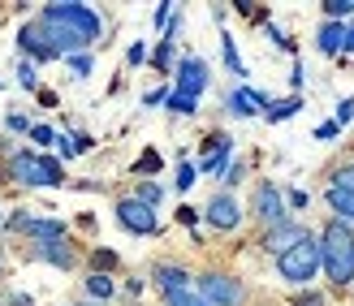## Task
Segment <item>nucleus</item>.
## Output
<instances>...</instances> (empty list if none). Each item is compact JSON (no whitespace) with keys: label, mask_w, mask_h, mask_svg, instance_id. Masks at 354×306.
<instances>
[{"label":"nucleus","mask_w":354,"mask_h":306,"mask_svg":"<svg viewBox=\"0 0 354 306\" xmlns=\"http://www.w3.org/2000/svg\"><path fill=\"white\" fill-rule=\"evenodd\" d=\"M320 267L328 272L333 285L354 280V229L346 220H328L324 238H320Z\"/></svg>","instance_id":"f257e3e1"},{"label":"nucleus","mask_w":354,"mask_h":306,"mask_svg":"<svg viewBox=\"0 0 354 306\" xmlns=\"http://www.w3.org/2000/svg\"><path fill=\"white\" fill-rule=\"evenodd\" d=\"M277 272H281V280H290V285H307L315 272H320V242L307 238L303 242H294L286 255H277Z\"/></svg>","instance_id":"f03ea898"},{"label":"nucleus","mask_w":354,"mask_h":306,"mask_svg":"<svg viewBox=\"0 0 354 306\" xmlns=\"http://www.w3.org/2000/svg\"><path fill=\"white\" fill-rule=\"evenodd\" d=\"M9 173L17 177V182H26V186H57L61 182V164H57V160H44V155H30V151H17Z\"/></svg>","instance_id":"7ed1b4c3"},{"label":"nucleus","mask_w":354,"mask_h":306,"mask_svg":"<svg viewBox=\"0 0 354 306\" xmlns=\"http://www.w3.org/2000/svg\"><path fill=\"white\" fill-rule=\"evenodd\" d=\"M44 22H57V26H69L78 30L82 39H100V13H91L86 5H48L44 9Z\"/></svg>","instance_id":"20e7f679"},{"label":"nucleus","mask_w":354,"mask_h":306,"mask_svg":"<svg viewBox=\"0 0 354 306\" xmlns=\"http://www.w3.org/2000/svg\"><path fill=\"white\" fill-rule=\"evenodd\" d=\"M199 298L203 302H216V306H238L242 302V285L221 276V272H203L199 276Z\"/></svg>","instance_id":"39448f33"},{"label":"nucleus","mask_w":354,"mask_h":306,"mask_svg":"<svg viewBox=\"0 0 354 306\" xmlns=\"http://www.w3.org/2000/svg\"><path fill=\"white\" fill-rule=\"evenodd\" d=\"M251 211L259 216L263 224H281V220H286V199H281V190H277L272 182H263V186H255Z\"/></svg>","instance_id":"423d86ee"},{"label":"nucleus","mask_w":354,"mask_h":306,"mask_svg":"<svg viewBox=\"0 0 354 306\" xmlns=\"http://www.w3.org/2000/svg\"><path fill=\"white\" fill-rule=\"evenodd\" d=\"M117 220L121 229H130V233H156L160 224H156V211L147 203H138V199H121L117 203Z\"/></svg>","instance_id":"0eeeda50"},{"label":"nucleus","mask_w":354,"mask_h":306,"mask_svg":"<svg viewBox=\"0 0 354 306\" xmlns=\"http://www.w3.org/2000/svg\"><path fill=\"white\" fill-rule=\"evenodd\" d=\"M17 48L30 52V57H39V61H57V48H52L48 26H44V22H30V26L17 30Z\"/></svg>","instance_id":"6e6552de"},{"label":"nucleus","mask_w":354,"mask_h":306,"mask_svg":"<svg viewBox=\"0 0 354 306\" xmlns=\"http://www.w3.org/2000/svg\"><path fill=\"white\" fill-rule=\"evenodd\" d=\"M203 86H207V65H203L199 57H186L182 65H177V95L194 99Z\"/></svg>","instance_id":"1a4fd4ad"},{"label":"nucleus","mask_w":354,"mask_h":306,"mask_svg":"<svg viewBox=\"0 0 354 306\" xmlns=\"http://www.w3.org/2000/svg\"><path fill=\"white\" fill-rule=\"evenodd\" d=\"M238 220H242V207H238L234 194H216V199L207 203V224L212 229H238Z\"/></svg>","instance_id":"9d476101"},{"label":"nucleus","mask_w":354,"mask_h":306,"mask_svg":"<svg viewBox=\"0 0 354 306\" xmlns=\"http://www.w3.org/2000/svg\"><path fill=\"white\" fill-rule=\"evenodd\" d=\"M303 238H307V229H303V224L281 220V224L268 229V238H263V250H268V255H286V250H290L294 242H303Z\"/></svg>","instance_id":"9b49d317"},{"label":"nucleus","mask_w":354,"mask_h":306,"mask_svg":"<svg viewBox=\"0 0 354 306\" xmlns=\"http://www.w3.org/2000/svg\"><path fill=\"white\" fill-rule=\"evenodd\" d=\"M39 22H44V17H39ZM44 26H48V39H52V48H57V57H61V52H74V57H78V48L91 44V39H82L78 30H69V26H57V22H44Z\"/></svg>","instance_id":"f8f14e48"},{"label":"nucleus","mask_w":354,"mask_h":306,"mask_svg":"<svg viewBox=\"0 0 354 306\" xmlns=\"http://www.w3.org/2000/svg\"><path fill=\"white\" fill-rule=\"evenodd\" d=\"M225 160H229V134H212L203 142V173H225Z\"/></svg>","instance_id":"ddd939ff"},{"label":"nucleus","mask_w":354,"mask_h":306,"mask_svg":"<svg viewBox=\"0 0 354 306\" xmlns=\"http://www.w3.org/2000/svg\"><path fill=\"white\" fill-rule=\"evenodd\" d=\"M268 104H272V99L259 95V91H234V95H229V108H234L238 117H255L259 108H268Z\"/></svg>","instance_id":"4468645a"},{"label":"nucleus","mask_w":354,"mask_h":306,"mask_svg":"<svg viewBox=\"0 0 354 306\" xmlns=\"http://www.w3.org/2000/svg\"><path fill=\"white\" fill-rule=\"evenodd\" d=\"M342 39H346L342 22H324V26H320V39H315V48H320L324 57H333V52H342Z\"/></svg>","instance_id":"2eb2a0df"},{"label":"nucleus","mask_w":354,"mask_h":306,"mask_svg":"<svg viewBox=\"0 0 354 306\" xmlns=\"http://www.w3.org/2000/svg\"><path fill=\"white\" fill-rule=\"evenodd\" d=\"M39 259L57 263V267H74V255L65 250V242H61V238H57V242H44V246H39Z\"/></svg>","instance_id":"dca6fc26"},{"label":"nucleus","mask_w":354,"mask_h":306,"mask_svg":"<svg viewBox=\"0 0 354 306\" xmlns=\"http://www.w3.org/2000/svg\"><path fill=\"white\" fill-rule=\"evenodd\" d=\"M156 280H160V289H165V294H169V289H186V285H190V276L182 272V267H169V263H165V267H156Z\"/></svg>","instance_id":"f3484780"},{"label":"nucleus","mask_w":354,"mask_h":306,"mask_svg":"<svg viewBox=\"0 0 354 306\" xmlns=\"http://www.w3.org/2000/svg\"><path fill=\"white\" fill-rule=\"evenodd\" d=\"M328 207L342 211V220H354V194H346V190L333 186V190H328Z\"/></svg>","instance_id":"a211bd4d"},{"label":"nucleus","mask_w":354,"mask_h":306,"mask_svg":"<svg viewBox=\"0 0 354 306\" xmlns=\"http://www.w3.org/2000/svg\"><path fill=\"white\" fill-rule=\"evenodd\" d=\"M298 108H303V99L298 95H290V99H277V104H268V121H286V117H294Z\"/></svg>","instance_id":"6ab92c4d"},{"label":"nucleus","mask_w":354,"mask_h":306,"mask_svg":"<svg viewBox=\"0 0 354 306\" xmlns=\"http://www.w3.org/2000/svg\"><path fill=\"white\" fill-rule=\"evenodd\" d=\"M86 294H91V298H100V302H104V298L113 294V280L104 276V272H91V276H86Z\"/></svg>","instance_id":"aec40b11"},{"label":"nucleus","mask_w":354,"mask_h":306,"mask_svg":"<svg viewBox=\"0 0 354 306\" xmlns=\"http://www.w3.org/2000/svg\"><path fill=\"white\" fill-rule=\"evenodd\" d=\"M165 306H207L199 294H190V289H169L165 294Z\"/></svg>","instance_id":"412c9836"},{"label":"nucleus","mask_w":354,"mask_h":306,"mask_svg":"<svg viewBox=\"0 0 354 306\" xmlns=\"http://www.w3.org/2000/svg\"><path fill=\"white\" fill-rule=\"evenodd\" d=\"M160 199H165V190H160V186H151V182L138 186V203H147L151 211H156V203H160Z\"/></svg>","instance_id":"4be33fe9"},{"label":"nucleus","mask_w":354,"mask_h":306,"mask_svg":"<svg viewBox=\"0 0 354 306\" xmlns=\"http://www.w3.org/2000/svg\"><path fill=\"white\" fill-rule=\"evenodd\" d=\"M221 52H225V61H229V69H234V74H246L242 61H238V48H234V39H229V35L221 39Z\"/></svg>","instance_id":"5701e85b"},{"label":"nucleus","mask_w":354,"mask_h":306,"mask_svg":"<svg viewBox=\"0 0 354 306\" xmlns=\"http://www.w3.org/2000/svg\"><path fill=\"white\" fill-rule=\"evenodd\" d=\"M333 186H337V190H346V194H354V164H346V169H337V173H333Z\"/></svg>","instance_id":"b1692460"},{"label":"nucleus","mask_w":354,"mask_h":306,"mask_svg":"<svg viewBox=\"0 0 354 306\" xmlns=\"http://www.w3.org/2000/svg\"><path fill=\"white\" fill-rule=\"evenodd\" d=\"M324 13L337 22V17H346V13H354V0H324Z\"/></svg>","instance_id":"393cba45"},{"label":"nucleus","mask_w":354,"mask_h":306,"mask_svg":"<svg viewBox=\"0 0 354 306\" xmlns=\"http://www.w3.org/2000/svg\"><path fill=\"white\" fill-rule=\"evenodd\" d=\"M151 61H156V69H169V65H173V39H165L160 48H156Z\"/></svg>","instance_id":"a878e982"},{"label":"nucleus","mask_w":354,"mask_h":306,"mask_svg":"<svg viewBox=\"0 0 354 306\" xmlns=\"http://www.w3.org/2000/svg\"><path fill=\"white\" fill-rule=\"evenodd\" d=\"M169 108H173V113H182V117H190V113H194V99H186V95L173 91V95H169Z\"/></svg>","instance_id":"bb28decb"},{"label":"nucleus","mask_w":354,"mask_h":306,"mask_svg":"<svg viewBox=\"0 0 354 306\" xmlns=\"http://www.w3.org/2000/svg\"><path fill=\"white\" fill-rule=\"evenodd\" d=\"M156 169H160V155H156V151H147V155L134 164V173H156Z\"/></svg>","instance_id":"cd10ccee"},{"label":"nucleus","mask_w":354,"mask_h":306,"mask_svg":"<svg viewBox=\"0 0 354 306\" xmlns=\"http://www.w3.org/2000/svg\"><path fill=\"white\" fill-rule=\"evenodd\" d=\"M194 186V164H182L177 169V190H190Z\"/></svg>","instance_id":"c85d7f7f"},{"label":"nucleus","mask_w":354,"mask_h":306,"mask_svg":"<svg viewBox=\"0 0 354 306\" xmlns=\"http://www.w3.org/2000/svg\"><path fill=\"white\" fill-rule=\"evenodd\" d=\"M69 65H74V74H78V78L91 74V57H82V52H78V57H69Z\"/></svg>","instance_id":"c756f323"},{"label":"nucleus","mask_w":354,"mask_h":306,"mask_svg":"<svg viewBox=\"0 0 354 306\" xmlns=\"http://www.w3.org/2000/svg\"><path fill=\"white\" fill-rule=\"evenodd\" d=\"M350 117H354V99H342V104H337V130H342Z\"/></svg>","instance_id":"7c9ffc66"},{"label":"nucleus","mask_w":354,"mask_h":306,"mask_svg":"<svg viewBox=\"0 0 354 306\" xmlns=\"http://www.w3.org/2000/svg\"><path fill=\"white\" fill-rule=\"evenodd\" d=\"M30 138H35V142H44V147H48V142H57V134H52L48 125H35V130H30Z\"/></svg>","instance_id":"2f4dec72"},{"label":"nucleus","mask_w":354,"mask_h":306,"mask_svg":"<svg viewBox=\"0 0 354 306\" xmlns=\"http://www.w3.org/2000/svg\"><path fill=\"white\" fill-rule=\"evenodd\" d=\"M17 78H22V86H35V65L22 61V65H17Z\"/></svg>","instance_id":"473e14b6"},{"label":"nucleus","mask_w":354,"mask_h":306,"mask_svg":"<svg viewBox=\"0 0 354 306\" xmlns=\"http://www.w3.org/2000/svg\"><path fill=\"white\" fill-rule=\"evenodd\" d=\"M315 138H337V121H324V125H315Z\"/></svg>","instance_id":"72a5a7b5"},{"label":"nucleus","mask_w":354,"mask_h":306,"mask_svg":"<svg viewBox=\"0 0 354 306\" xmlns=\"http://www.w3.org/2000/svg\"><path fill=\"white\" fill-rule=\"evenodd\" d=\"M5 125H9V130H17V134H26V130H30L26 117H17V113H13V117H5Z\"/></svg>","instance_id":"f704fd0d"},{"label":"nucleus","mask_w":354,"mask_h":306,"mask_svg":"<svg viewBox=\"0 0 354 306\" xmlns=\"http://www.w3.org/2000/svg\"><path fill=\"white\" fill-rule=\"evenodd\" d=\"M113 263H117L113 250H95V267H113Z\"/></svg>","instance_id":"c9c22d12"},{"label":"nucleus","mask_w":354,"mask_h":306,"mask_svg":"<svg viewBox=\"0 0 354 306\" xmlns=\"http://www.w3.org/2000/svg\"><path fill=\"white\" fill-rule=\"evenodd\" d=\"M177 220H182V224H194V220H199V211H194V207H177Z\"/></svg>","instance_id":"e433bc0d"},{"label":"nucleus","mask_w":354,"mask_h":306,"mask_svg":"<svg viewBox=\"0 0 354 306\" xmlns=\"http://www.w3.org/2000/svg\"><path fill=\"white\" fill-rule=\"evenodd\" d=\"M165 99H169V91H147L143 95V104H165Z\"/></svg>","instance_id":"4c0bfd02"},{"label":"nucleus","mask_w":354,"mask_h":306,"mask_svg":"<svg viewBox=\"0 0 354 306\" xmlns=\"http://www.w3.org/2000/svg\"><path fill=\"white\" fill-rule=\"evenodd\" d=\"M143 57H147V48H143V44H134V48H130V65H138Z\"/></svg>","instance_id":"58836bf2"},{"label":"nucleus","mask_w":354,"mask_h":306,"mask_svg":"<svg viewBox=\"0 0 354 306\" xmlns=\"http://www.w3.org/2000/svg\"><path fill=\"white\" fill-rule=\"evenodd\" d=\"M9 306H30V298H26V294H13V298H9Z\"/></svg>","instance_id":"ea45409f"},{"label":"nucleus","mask_w":354,"mask_h":306,"mask_svg":"<svg viewBox=\"0 0 354 306\" xmlns=\"http://www.w3.org/2000/svg\"><path fill=\"white\" fill-rule=\"evenodd\" d=\"M342 48H346V52H354V26L346 30V39H342Z\"/></svg>","instance_id":"a19ab883"}]
</instances>
